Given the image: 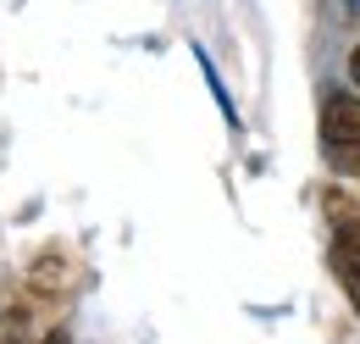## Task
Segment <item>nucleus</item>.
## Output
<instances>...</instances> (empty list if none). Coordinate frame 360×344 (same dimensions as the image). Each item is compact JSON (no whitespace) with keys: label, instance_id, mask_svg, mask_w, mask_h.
Instances as JSON below:
<instances>
[{"label":"nucleus","instance_id":"f257e3e1","mask_svg":"<svg viewBox=\"0 0 360 344\" xmlns=\"http://www.w3.org/2000/svg\"><path fill=\"white\" fill-rule=\"evenodd\" d=\"M321 150L338 172H360V100L344 89L321 100Z\"/></svg>","mask_w":360,"mask_h":344},{"label":"nucleus","instance_id":"7ed1b4c3","mask_svg":"<svg viewBox=\"0 0 360 344\" xmlns=\"http://www.w3.org/2000/svg\"><path fill=\"white\" fill-rule=\"evenodd\" d=\"M349 78H355V84H360V44H355V50H349Z\"/></svg>","mask_w":360,"mask_h":344},{"label":"nucleus","instance_id":"20e7f679","mask_svg":"<svg viewBox=\"0 0 360 344\" xmlns=\"http://www.w3.org/2000/svg\"><path fill=\"white\" fill-rule=\"evenodd\" d=\"M344 17H360V0H344Z\"/></svg>","mask_w":360,"mask_h":344},{"label":"nucleus","instance_id":"f03ea898","mask_svg":"<svg viewBox=\"0 0 360 344\" xmlns=\"http://www.w3.org/2000/svg\"><path fill=\"white\" fill-rule=\"evenodd\" d=\"M333 272H338L349 305L360 311V222H338L333 228Z\"/></svg>","mask_w":360,"mask_h":344},{"label":"nucleus","instance_id":"39448f33","mask_svg":"<svg viewBox=\"0 0 360 344\" xmlns=\"http://www.w3.org/2000/svg\"><path fill=\"white\" fill-rule=\"evenodd\" d=\"M45 344H67V333H61V328H56V333H45Z\"/></svg>","mask_w":360,"mask_h":344}]
</instances>
